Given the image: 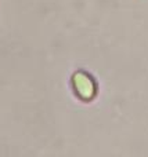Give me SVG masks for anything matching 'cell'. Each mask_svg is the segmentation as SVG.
<instances>
[{
  "label": "cell",
  "mask_w": 148,
  "mask_h": 157,
  "mask_svg": "<svg viewBox=\"0 0 148 157\" xmlns=\"http://www.w3.org/2000/svg\"><path fill=\"white\" fill-rule=\"evenodd\" d=\"M72 80H74V87L78 95L82 99H91L96 95V86L89 75L83 73V72H76Z\"/></svg>",
  "instance_id": "obj_1"
}]
</instances>
